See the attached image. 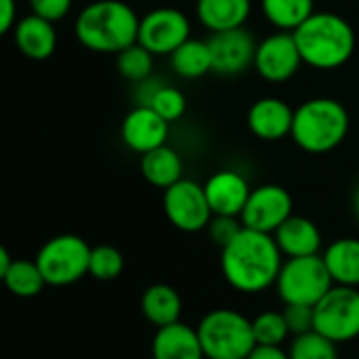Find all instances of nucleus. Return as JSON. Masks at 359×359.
Instances as JSON below:
<instances>
[{"instance_id":"nucleus-1","label":"nucleus","mask_w":359,"mask_h":359,"mask_svg":"<svg viewBox=\"0 0 359 359\" xmlns=\"http://www.w3.org/2000/svg\"><path fill=\"white\" fill-rule=\"evenodd\" d=\"M281 264L283 254L275 237L248 226L220 254V269L226 283L241 294H258L275 285Z\"/></svg>"},{"instance_id":"nucleus-2","label":"nucleus","mask_w":359,"mask_h":359,"mask_svg":"<svg viewBox=\"0 0 359 359\" xmlns=\"http://www.w3.org/2000/svg\"><path fill=\"white\" fill-rule=\"evenodd\" d=\"M137 13L123 0H95L74 22L79 43L95 53H118L137 43Z\"/></svg>"},{"instance_id":"nucleus-3","label":"nucleus","mask_w":359,"mask_h":359,"mask_svg":"<svg viewBox=\"0 0 359 359\" xmlns=\"http://www.w3.org/2000/svg\"><path fill=\"white\" fill-rule=\"evenodd\" d=\"M302 62L315 70H336L344 66L357 45L353 26L338 13H313L294 32Z\"/></svg>"},{"instance_id":"nucleus-4","label":"nucleus","mask_w":359,"mask_h":359,"mask_svg":"<svg viewBox=\"0 0 359 359\" xmlns=\"http://www.w3.org/2000/svg\"><path fill=\"white\" fill-rule=\"evenodd\" d=\"M348 125L344 104L334 97H313L294 110L290 137L309 154H325L344 142Z\"/></svg>"},{"instance_id":"nucleus-5","label":"nucleus","mask_w":359,"mask_h":359,"mask_svg":"<svg viewBox=\"0 0 359 359\" xmlns=\"http://www.w3.org/2000/svg\"><path fill=\"white\" fill-rule=\"evenodd\" d=\"M205 359H245L256 346L252 319L235 309H214L197 325Z\"/></svg>"},{"instance_id":"nucleus-6","label":"nucleus","mask_w":359,"mask_h":359,"mask_svg":"<svg viewBox=\"0 0 359 359\" xmlns=\"http://www.w3.org/2000/svg\"><path fill=\"white\" fill-rule=\"evenodd\" d=\"M334 285L321 254L287 258L281 264L275 287L283 304L315 306L319 298Z\"/></svg>"},{"instance_id":"nucleus-7","label":"nucleus","mask_w":359,"mask_h":359,"mask_svg":"<svg viewBox=\"0 0 359 359\" xmlns=\"http://www.w3.org/2000/svg\"><path fill=\"white\" fill-rule=\"evenodd\" d=\"M91 248L79 235H57L49 239L36 254V264L47 285L64 287L89 275Z\"/></svg>"},{"instance_id":"nucleus-8","label":"nucleus","mask_w":359,"mask_h":359,"mask_svg":"<svg viewBox=\"0 0 359 359\" xmlns=\"http://www.w3.org/2000/svg\"><path fill=\"white\" fill-rule=\"evenodd\" d=\"M313 330L336 344L355 340L359 336V290L334 283L313 306Z\"/></svg>"},{"instance_id":"nucleus-9","label":"nucleus","mask_w":359,"mask_h":359,"mask_svg":"<svg viewBox=\"0 0 359 359\" xmlns=\"http://www.w3.org/2000/svg\"><path fill=\"white\" fill-rule=\"evenodd\" d=\"M163 212L171 226L182 233H201L214 218L203 184L184 177L163 191Z\"/></svg>"},{"instance_id":"nucleus-10","label":"nucleus","mask_w":359,"mask_h":359,"mask_svg":"<svg viewBox=\"0 0 359 359\" xmlns=\"http://www.w3.org/2000/svg\"><path fill=\"white\" fill-rule=\"evenodd\" d=\"M191 39V20L184 11L173 7H158L140 18L137 43L154 57L171 55L184 41Z\"/></svg>"},{"instance_id":"nucleus-11","label":"nucleus","mask_w":359,"mask_h":359,"mask_svg":"<svg viewBox=\"0 0 359 359\" xmlns=\"http://www.w3.org/2000/svg\"><path fill=\"white\" fill-rule=\"evenodd\" d=\"M302 55L298 51L292 32H273L258 41L254 55V70L266 83H285L296 76L302 66Z\"/></svg>"},{"instance_id":"nucleus-12","label":"nucleus","mask_w":359,"mask_h":359,"mask_svg":"<svg viewBox=\"0 0 359 359\" xmlns=\"http://www.w3.org/2000/svg\"><path fill=\"white\" fill-rule=\"evenodd\" d=\"M294 214V199L279 184H262L252 189L241 212V222L248 229L273 235Z\"/></svg>"},{"instance_id":"nucleus-13","label":"nucleus","mask_w":359,"mask_h":359,"mask_svg":"<svg viewBox=\"0 0 359 359\" xmlns=\"http://www.w3.org/2000/svg\"><path fill=\"white\" fill-rule=\"evenodd\" d=\"M208 45L212 53V72L218 76H237L254 66L258 41L245 26L212 32Z\"/></svg>"},{"instance_id":"nucleus-14","label":"nucleus","mask_w":359,"mask_h":359,"mask_svg":"<svg viewBox=\"0 0 359 359\" xmlns=\"http://www.w3.org/2000/svg\"><path fill=\"white\" fill-rule=\"evenodd\" d=\"M169 125L171 123H167L152 106L137 104L125 114L121 123V140L129 150L144 154L167 144Z\"/></svg>"},{"instance_id":"nucleus-15","label":"nucleus","mask_w":359,"mask_h":359,"mask_svg":"<svg viewBox=\"0 0 359 359\" xmlns=\"http://www.w3.org/2000/svg\"><path fill=\"white\" fill-rule=\"evenodd\" d=\"M205 197L210 201V208L214 216H239L248 203V197L252 193V187L248 177L241 171L235 169H220L208 177L203 184Z\"/></svg>"},{"instance_id":"nucleus-16","label":"nucleus","mask_w":359,"mask_h":359,"mask_svg":"<svg viewBox=\"0 0 359 359\" xmlns=\"http://www.w3.org/2000/svg\"><path fill=\"white\" fill-rule=\"evenodd\" d=\"M294 108L279 97H260L248 110V129L262 142H279L292 133Z\"/></svg>"},{"instance_id":"nucleus-17","label":"nucleus","mask_w":359,"mask_h":359,"mask_svg":"<svg viewBox=\"0 0 359 359\" xmlns=\"http://www.w3.org/2000/svg\"><path fill=\"white\" fill-rule=\"evenodd\" d=\"M152 359H205L197 327L182 321L156 327L152 338Z\"/></svg>"},{"instance_id":"nucleus-18","label":"nucleus","mask_w":359,"mask_h":359,"mask_svg":"<svg viewBox=\"0 0 359 359\" xmlns=\"http://www.w3.org/2000/svg\"><path fill=\"white\" fill-rule=\"evenodd\" d=\"M13 39L18 49L28 57V60H49L55 49H57V32L55 24L49 20H43L34 13L18 20L13 28Z\"/></svg>"},{"instance_id":"nucleus-19","label":"nucleus","mask_w":359,"mask_h":359,"mask_svg":"<svg viewBox=\"0 0 359 359\" xmlns=\"http://www.w3.org/2000/svg\"><path fill=\"white\" fill-rule=\"evenodd\" d=\"M281 254L285 258H298V256H315L321 252V231L317 224L306 216L292 214L275 233H273Z\"/></svg>"},{"instance_id":"nucleus-20","label":"nucleus","mask_w":359,"mask_h":359,"mask_svg":"<svg viewBox=\"0 0 359 359\" xmlns=\"http://www.w3.org/2000/svg\"><path fill=\"white\" fill-rule=\"evenodd\" d=\"M195 15L210 34L241 28L252 15V0H197Z\"/></svg>"},{"instance_id":"nucleus-21","label":"nucleus","mask_w":359,"mask_h":359,"mask_svg":"<svg viewBox=\"0 0 359 359\" xmlns=\"http://www.w3.org/2000/svg\"><path fill=\"white\" fill-rule=\"evenodd\" d=\"M321 258L336 285L359 287V239H336L323 250Z\"/></svg>"},{"instance_id":"nucleus-22","label":"nucleus","mask_w":359,"mask_h":359,"mask_svg":"<svg viewBox=\"0 0 359 359\" xmlns=\"http://www.w3.org/2000/svg\"><path fill=\"white\" fill-rule=\"evenodd\" d=\"M140 169H142V175L150 187L165 191L171 184H175L177 180H182L184 163H182V156H180V152L175 148L163 144V146L142 154Z\"/></svg>"},{"instance_id":"nucleus-23","label":"nucleus","mask_w":359,"mask_h":359,"mask_svg":"<svg viewBox=\"0 0 359 359\" xmlns=\"http://www.w3.org/2000/svg\"><path fill=\"white\" fill-rule=\"evenodd\" d=\"M140 306L146 321H150L156 327L175 323L180 321V315H182V298H180L175 287L167 283L148 285L142 294Z\"/></svg>"},{"instance_id":"nucleus-24","label":"nucleus","mask_w":359,"mask_h":359,"mask_svg":"<svg viewBox=\"0 0 359 359\" xmlns=\"http://www.w3.org/2000/svg\"><path fill=\"white\" fill-rule=\"evenodd\" d=\"M169 62H171V70L180 79L187 81H197L212 72V53L208 41L193 39V36L169 55Z\"/></svg>"},{"instance_id":"nucleus-25","label":"nucleus","mask_w":359,"mask_h":359,"mask_svg":"<svg viewBox=\"0 0 359 359\" xmlns=\"http://www.w3.org/2000/svg\"><path fill=\"white\" fill-rule=\"evenodd\" d=\"M260 11L275 30L294 32L315 13V0H260Z\"/></svg>"},{"instance_id":"nucleus-26","label":"nucleus","mask_w":359,"mask_h":359,"mask_svg":"<svg viewBox=\"0 0 359 359\" xmlns=\"http://www.w3.org/2000/svg\"><path fill=\"white\" fill-rule=\"evenodd\" d=\"M3 283L11 294L20 298H34L47 285L36 260H11Z\"/></svg>"},{"instance_id":"nucleus-27","label":"nucleus","mask_w":359,"mask_h":359,"mask_svg":"<svg viewBox=\"0 0 359 359\" xmlns=\"http://www.w3.org/2000/svg\"><path fill=\"white\" fill-rule=\"evenodd\" d=\"M116 70L123 79L137 85V83L152 76L154 55L146 47H142L140 43H133V45H129L116 53Z\"/></svg>"},{"instance_id":"nucleus-28","label":"nucleus","mask_w":359,"mask_h":359,"mask_svg":"<svg viewBox=\"0 0 359 359\" xmlns=\"http://www.w3.org/2000/svg\"><path fill=\"white\" fill-rule=\"evenodd\" d=\"M287 355L290 359H338V348L334 340L311 330L292 338Z\"/></svg>"},{"instance_id":"nucleus-29","label":"nucleus","mask_w":359,"mask_h":359,"mask_svg":"<svg viewBox=\"0 0 359 359\" xmlns=\"http://www.w3.org/2000/svg\"><path fill=\"white\" fill-rule=\"evenodd\" d=\"M252 330L256 344H271V346H281L287 336V323L281 311H262L252 319Z\"/></svg>"},{"instance_id":"nucleus-30","label":"nucleus","mask_w":359,"mask_h":359,"mask_svg":"<svg viewBox=\"0 0 359 359\" xmlns=\"http://www.w3.org/2000/svg\"><path fill=\"white\" fill-rule=\"evenodd\" d=\"M146 104L152 106L167 123L180 121L187 114V108H189L187 95L182 91L171 85H163V83H158V87L152 91Z\"/></svg>"},{"instance_id":"nucleus-31","label":"nucleus","mask_w":359,"mask_h":359,"mask_svg":"<svg viewBox=\"0 0 359 359\" xmlns=\"http://www.w3.org/2000/svg\"><path fill=\"white\" fill-rule=\"evenodd\" d=\"M125 269V258L114 245H95L91 248L89 258V275L100 281L116 279Z\"/></svg>"},{"instance_id":"nucleus-32","label":"nucleus","mask_w":359,"mask_h":359,"mask_svg":"<svg viewBox=\"0 0 359 359\" xmlns=\"http://www.w3.org/2000/svg\"><path fill=\"white\" fill-rule=\"evenodd\" d=\"M241 229H243V222L239 216H214L205 231L210 233V239L222 250L239 235Z\"/></svg>"},{"instance_id":"nucleus-33","label":"nucleus","mask_w":359,"mask_h":359,"mask_svg":"<svg viewBox=\"0 0 359 359\" xmlns=\"http://www.w3.org/2000/svg\"><path fill=\"white\" fill-rule=\"evenodd\" d=\"M283 317L290 330V336H298L313 330V306L309 304H283Z\"/></svg>"},{"instance_id":"nucleus-34","label":"nucleus","mask_w":359,"mask_h":359,"mask_svg":"<svg viewBox=\"0 0 359 359\" xmlns=\"http://www.w3.org/2000/svg\"><path fill=\"white\" fill-rule=\"evenodd\" d=\"M30 7L34 15L57 24L70 13L72 0H30Z\"/></svg>"},{"instance_id":"nucleus-35","label":"nucleus","mask_w":359,"mask_h":359,"mask_svg":"<svg viewBox=\"0 0 359 359\" xmlns=\"http://www.w3.org/2000/svg\"><path fill=\"white\" fill-rule=\"evenodd\" d=\"M18 24V3L15 0H0V36L11 32Z\"/></svg>"},{"instance_id":"nucleus-36","label":"nucleus","mask_w":359,"mask_h":359,"mask_svg":"<svg viewBox=\"0 0 359 359\" xmlns=\"http://www.w3.org/2000/svg\"><path fill=\"white\" fill-rule=\"evenodd\" d=\"M245 359H290L287 351L281 346H271V344H256Z\"/></svg>"},{"instance_id":"nucleus-37","label":"nucleus","mask_w":359,"mask_h":359,"mask_svg":"<svg viewBox=\"0 0 359 359\" xmlns=\"http://www.w3.org/2000/svg\"><path fill=\"white\" fill-rule=\"evenodd\" d=\"M11 254L7 252V248L0 243V283H3V279H5V273H7V269H9V264H11Z\"/></svg>"},{"instance_id":"nucleus-38","label":"nucleus","mask_w":359,"mask_h":359,"mask_svg":"<svg viewBox=\"0 0 359 359\" xmlns=\"http://www.w3.org/2000/svg\"><path fill=\"white\" fill-rule=\"evenodd\" d=\"M353 210H355V216L359 218V184L355 189V197H353Z\"/></svg>"}]
</instances>
